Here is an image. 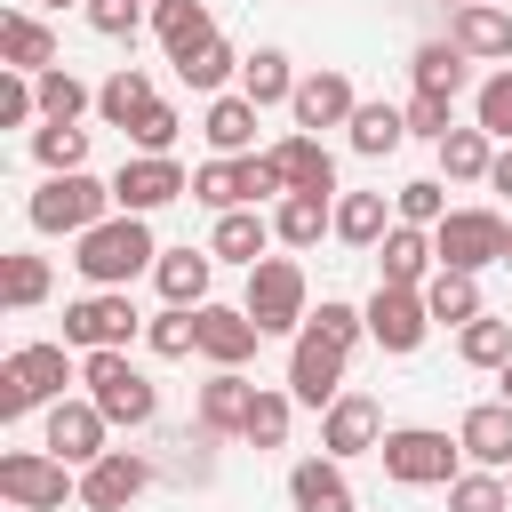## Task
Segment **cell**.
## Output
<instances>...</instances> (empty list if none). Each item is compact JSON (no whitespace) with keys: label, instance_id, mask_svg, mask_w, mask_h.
Masks as SVG:
<instances>
[{"label":"cell","instance_id":"cell-1","mask_svg":"<svg viewBox=\"0 0 512 512\" xmlns=\"http://www.w3.org/2000/svg\"><path fill=\"white\" fill-rule=\"evenodd\" d=\"M368 336V312H352V304H320L304 328H296V344H288V392L304 400V408H328L336 392H344V360H352V344Z\"/></svg>","mask_w":512,"mask_h":512},{"label":"cell","instance_id":"cell-2","mask_svg":"<svg viewBox=\"0 0 512 512\" xmlns=\"http://www.w3.org/2000/svg\"><path fill=\"white\" fill-rule=\"evenodd\" d=\"M160 264V248H152V224L144 216H128V208H112L104 224H88L80 240H72V272L88 280V288H128L136 272H152Z\"/></svg>","mask_w":512,"mask_h":512},{"label":"cell","instance_id":"cell-3","mask_svg":"<svg viewBox=\"0 0 512 512\" xmlns=\"http://www.w3.org/2000/svg\"><path fill=\"white\" fill-rule=\"evenodd\" d=\"M80 384H88V400L112 416V424H152L160 416V392H152V376L128 360V344H112V352H80Z\"/></svg>","mask_w":512,"mask_h":512},{"label":"cell","instance_id":"cell-4","mask_svg":"<svg viewBox=\"0 0 512 512\" xmlns=\"http://www.w3.org/2000/svg\"><path fill=\"white\" fill-rule=\"evenodd\" d=\"M120 200H112V184H96L88 168H64V176H48L32 200H24V216H32V232H64V240H80L88 224H104Z\"/></svg>","mask_w":512,"mask_h":512},{"label":"cell","instance_id":"cell-5","mask_svg":"<svg viewBox=\"0 0 512 512\" xmlns=\"http://www.w3.org/2000/svg\"><path fill=\"white\" fill-rule=\"evenodd\" d=\"M64 384H72V352H64V344H16V352L0 360V416L16 424V416H32V408H56Z\"/></svg>","mask_w":512,"mask_h":512},{"label":"cell","instance_id":"cell-6","mask_svg":"<svg viewBox=\"0 0 512 512\" xmlns=\"http://www.w3.org/2000/svg\"><path fill=\"white\" fill-rule=\"evenodd\" d=\"M248 320L264 328V336H296L304 320H312V296H304V264L296 256H264V264H248Z\"/></svg>","mask_w":512,"mask_h":512},{"label":"cell","instance_id":"cell-7","mask_svg":"<svg viewBox=\"0 0 512 512\" xmlns=\"http://www.w3.org/2000/svg\"><path fill=\"white\" fill-rule=\"evenodd\" d=\"M376 456H384V480H400V488H448L464 440H448V432H432V424H400V432L376 440Z\"/></svg>","mask_w":512,"mask_h":512},{"label":"cell","instance_id":"cell-8","mask_svg":"<svg viewBox=\"0 0 512 512\" xmlns=\"http://www.w3.org/2000/svg\"><path fill=\"white\" fill-rule=\"evenodd\" d=\"M0 496L16 512H64V496H80V480L56 448H8L0 456Z\"/></svg>","mask_w":512,"mask_h":512},{"label":"cell","instance_id":"cell-9","mask_svg":"<svg viewBox=\"0 0 512 512\" xmlns=\"http://www.w3.org/2000/svg\"><path fill=\"white\" fill-rule=\"evenodd\" d=\"M504 216L496 208H448L440 224H432V256L448 264V272H488V264H504Z\"/></svg>","mask_w":512,"mask_h":512},{"label":"cell","instance_id":"cell-10","mask_svg":"<svg viewBox=\"0 0 512 512\" xmlns=\"http://www.w3.org/2000/svg\"><path fill=\"white\" fill-rule=\"evenodd\" d=\"M136 328H144V320H136L128 288H88V296L64 304V344H72V352H112V344H128Z\"/></svg>","mask_w":512,"mask_h":512},{"label":"cell","instance_id":"cell-11","mask_svg":"<svg viewBox=\"0 0 512 512\" xmlns=\"http://www.w3.org/2000/svg\"><path fill=\"white\" fill-rule=\"evenodd\" d=\"M184 192H192V176L176 168V152H128L120 176H112V200H120L128 216H152V208H168V200H184Z\"/></svg>","mask_w":512,"mask_h":512},{"label":"cell","instance_id":"cell-12","mask_svg":"<svg viewBox=\"0 0 512 512\" xmlns=\"http://www.w3.org/2000/svg\"><path fill=\"white\" fill-rule=\"evenodd\" d=\"M144 488H152V456H136V448H104L96 464H80V504L88 512H128Z\"/></svg>","mask_w":512,"mask_h":512},{"label":"cell","instance_id":"cell-13","mask_svg":"<svg viewBox=\"0 0 512 512\" xmlns=\"http://www.w3.org/2000/svg\"><path fill=\"white\" fill-rule=\"evenodd\" d=\"M368 336H376L384 352H416V344L432 336V304H424V288H392V280H376V296H368Z\"/></svg>","mask_w":512,"mask_h":512},{"label":"cell","instance_id":"cell-14","mask_svg":"<svg viewBox=\"0 0 512 512\" xmlns=\"http://www.w3.org/2000/svg\"><path fill=\"white\" fill-rule=\"evenodd\" d=\"M376 440H384V408H376L368 392H336V400L320 408V448H328L336 464L376 456Z\"/></svg>","mask_w":512,"mask_h":512},{"label":"cell","instance_id":"cell-15","mask_svg":"<svg viewBox=\"0 0 512 512\" xmlns=\"http://www.w3.org/2000/svg\"><path fill=\"white\" fill-rule=\"evenodd\" d=\"M104 432H112V416H104L96 400H56L40 448H56L64 464H96V456H104Z\"/></svg>","mask_w":512,"mask_h":512},{"label":"cell","instance_id":"cell-16","mask_svg":"<svg viewBox=\"0 0 512 512\" xmlns=\"http://www.w3.org/2000/svg\"><path fill=\"white\" fill-rule=\"evenodd\" d=\"M288 112H296V128H304V136H320V128H344V120L360 112V96H352V80L328 64V72H304V80H296Z\"/></svg>","mask_w":512,"mask_h":512},{"label":"cell","instance_id":"cell-17","mask_svg":"<svg viewBox=\"0 0 512 512\" xmlns=\"http://www.w3.org/2000/svg\"><path fill=\"white\" fill-rule=\"evenodd\" d=\"M264 344V328L248 320V304H200V360L216 368H248Z\"/></svg>","mask_w":512,"mask_h":512},{"label":"cell","instance_id":"cell-18","mask_svg":"<svg viewBox=\"0 0 512 512\" xmlns=\"http://www.w3.org/2000/svg\"><path fill=\"white\" fill-rule=\"evenodd\" d=\"M248 408H256V384H248L240 368H216V376L200 384V400H192V424H200L208 440H240Z\"/></svg>","mask_w":512,"mask_h":512},{"label":"cell","instance_id":"cell-19","mask_svg":"<svg viewBox=\"0 0 512 512\" xmlns=\"http://www.w3.org/2000/svg\"><path fill=\"white\" fill-rule=\"evenodd\" d=\"M448 40H456L464 56H480V64H512V8H496V0H464V8L448 16Z\"/></svg>","mask_w":512,"mask_h":512},{"label":"cell","instance_id":"cell-20","mask_svg":"<svg viewBox=\"0 0 512 512\" xmlns=\"http://www.w3.org/2000/svg\"><path fill=\"white\" fill-rule=\"evenodd\" d=\"M456 440H464V456H472V464L512 472V400H480V408H464Z\"/></svg>","mask_w":512,"mask_h":512},{"label":"cell","instance_id":"cell-21","mask_svg":"<svg viewBox=\"0 0 512 512\" xmlns=\"http://www.w3.org/2000/svg\"><path fill=\"white\" fill-rule=\"evenodd\" d=\"M376 264H384V280H392V288H424V280L440 272V256H432V232H424V224H392V232L376 240Z\"/></svg>","mask_w":512,"mask_h":512},{"label":"cell","instance_id":"cell-22","mask_svg":"<svg viewBox=\"0 0 512 512\" xmlns=\"http://www.w3.org/2000/svg\"><path fill=\"white\" fill-rule=\"evenodd\" d=\"M320 232H336V200H328V192H280L272 240H280V248H320Z\"/></svg>","mask_w":512,"mask_h":512},{"label":"cell","instance_id":"cell-23","mask_svg":"<svg viewBox=\"0 0 512 512\" xmlns=\"http://www.w3.org/2000/svg\"><path fill=\"white\" fill-rule=\"evenodd\" d=\"M152 280H160V296L168 304H208V280H216V248H160V264H152Z\"/></svg>","mask_w":512,"mask_h":512},{"label":"cell","instance_id":"cell-24","mask_svg":"<svg viewBox=\"0 0 512 512\" xmlns=\"http://www.w3.org/2000/svg\"><path fill=\"white\" fill-rule=\"evenodd\" d=\"M192 200H208L216 216H224V208H256V176H248V152H240V160H232V152L200 160V168H192Z\"/></svg>","mask_w":512,"mask_h":512},{"label":"cell","instance_id":"cell-25","mask_svg":"<svg viewBox=\"0 0 512 512\" xmlns=\"http://www.w3.org/2000/svg\"><path fill=\"white\" fill-rule=\"evenodd\" d=\"M288 496H296V512H352V480L336 456H304L288 472Z\"/></svg>","mask_w":512,"mask_h":512},{"label":"cell","instance_id":"cell-26","mask_svg":"<svg viewBox=\"0 0 512 512\" xmlns=\"http://www.w3.org/2000/svg\"><path fill=\"white\" fill-rule=\"evenodd\" d=\"M0 64H8V72H48V64H56V32H48L40 16L8 8V16H0Z\"/></svg>","mask_w":512,"mask_h":512},{"label":"cell","instance_id":"cell-27","mask_svg":"<svg viewBox=\"0 0 512 512\" xmlns=\"http://www.w3.org/2000/svg\"><path fill=\"white\" fill-rule=\"evenodd\" d=\"M272 160H280V176H288V192H336V160H328V144L320 136H280L272 144Z\"/></svg>","mask_w":512,"mask_h":512},{"label":"cell","instance_id":"cell-28","mask_svg":"<svg viewBox=\"0 0 512 512\" xmlns=\"http://www.w3.org/2000/svg\"><path fill=\"white\" fill-rule=\"evenodd\" d=\"M152 32H160V48H168V64H176V56H192L200 40H216V16H208V0H152Z\"/></svg>","mask_w":512,"mask_h":512},{"label":"cell","instance_id":"cell-29","mask_svg":"<svg viewBox=\"0 0 512 512\" xmlns=\"http://www.w3.org/2000/svg\"><path fill=\"white\" fill-rule=\"evenodd\" d=\"M256 112H264V104H248L240 88H232V96H208V112H200V136H208L216 152H232V160H240V152L256 144Z\"/></svg>","mask_w":512,"mask_h":512},{"label":"cell","instance_id":"cell-30","mask_svg":"<svg viewBox=\"0 0 512 512\" xmlns=\"http://www.w3.org/2000/svg\"><path fill=\"white\" fill-rule=\"evenodd\" d=\"M488 168H496V136H488L480 120L440 136V176H448V184H488Z\"/></svg>","mask_w":512,"mask_h":512},{"label":"cell","instance_id":"cell-31","mask_svg":"<svg viewBox=\"0 0 512 512\" xmlns=\"http://www.w3.org/2000/svg\"><path fill=\"white\" fill-rule=\"evenodd\" d=\"M424 304H432V328H464V320H480L488 304H480V272H432L424 280Z\"/></svg>","mask_w":512,"mask_h":512},{"label":"cell","instance_id":"cell-32","mask_svg":"<svg viewBox=\"0 0 512 512\" xmlns=\"http://www.w3.org/2000/svg\"><path fill=\"white\" fill-rule=\"evenodd\" d=\"M344 136H352L360 160H384V152L408 144V112H400V104H360V112L344 120Z\"/></svg>","mask_w":512,"mask_h":512},{"label":"cell","instance_id":"cell-33","mask_svg":"<svg viewBox=\"0 0 512 512\" xmlns=\"http://www.w3.org/2000/svg\"><path fill=\"white\" fill-rule=\"evenodd\" d=\"M264 240H272V216H256V208H224L208 232V248L224 264H264Z\"/></svg>","mask_w":512,"mask_h":512},{"label":"cell","instance_id":"cell-34","mask_svg":"<svg viewBox=\"0 0 512 512\" xmlns=\"http://www.w3.org/2000/svg\"><path fill=\"white\" fill-rule=\"evenodd\" d=\"M392 224H400V216L384 208V192H344V200H336V240H344V248H376Z\"/></svg>","mask_w":512,"mask_h":512},{"label":"cell","instance_id":"cell-35","mask_svg":"<svg viewBox=\"0 0 512 512\" xmlns=\"http://www.w3.org/2000/svg\"><path fill=\"white\" fill-rule=\"evenodd\" d=\"M408 72H416V88H432V96H464V80H472V56H464L456 40H424Z\"/></svg>","mask_w":512,"mask_h":512},{"label":"cell","instance_id":"cell-36","mask_svg":"<svg viewBox=\"0 0 512 512\" xmlns=\"http://www.w3.org/2000/svg\"><path fill=\"white\" fill-rule=\"evenodd\" d=\"M240 72V56H232V40L216 32V40H200L192 56H176V80L184 88H200V96H224V80Z\"/></svg>","mask_w":512,"mask_h":512},{"label":"cell","instance_id":"cell-37","mask_svg":"<svg viewBox=\"0 0 512 512\" xmlns=\"http://www.w3.org/2000/svg\"><path fill=\"white\" fill-rule=\"evenodd\" d=\"M240 96H248V104H288V96H296V72H288V56H280V48H256V56H240Z\"/></svg>","mask_w":512,"mask_h":512},{"label":"cell","instance_id":"cell-38","mask_svg":"<svg viewBox=\"0 0 512 512\" xmlns=\"http://www.w3.org/2000/svg\"><path fill=\"white\" fill-rule=\"evenodd\" d=\"M152 96H160V88H152V72H144V64H120V72H112V80L96 88V112H104L112 128H128V120H136V112H144Z\"/></svg>","mask_w":512,"mask_h":512},{"label":"cell","instance_id":"cell-39","mask_svg":"<svg viewBox=\"0 0 512 512\" xmlns=\"http://www.w3.org/2000/svg\"><path fill=\"white\" fill-rule=\"evenodd\" d=\"M32 160H40L48 176L88 168V128H80V120H40V128H32Z\"/></svg>","mask_w":512,"mask_h":512},{"label":"cell","instance_id":"cell-40","mask_svg":"<svg viewBox=\"0 0 512 512\" xmlns=\"http://www.w3.org/2000/svg\"><path fill=\"white\" fill-rule=\"evenodd\" d=\"M32 88H40V120H80V112L96 104V88H88L80 72H64V64L32 72Z\"/></svg>","mask_w":512,"mask_h":512},{"label":"cell","instance_id":"cell-41","mask_svg":"<svg viewBox=\"0 0 512 512\" xmlns=\"http://www.w3.org/2000/svg\"><path fill=\"white\" fill-rule=\"evenodd\" d=\"M456 352H464V368H504L512 360V320H496V312L464 320L456 328Z\"/></svg>","mask_w":512,"mask_h":512},{"label":"cell","instance_id":"cell-42","mask_svg":"<svg viewBox=\"0 0 512 512\" xmlns=\"http://www.w3.org/2000/svg\"><path fill=\"white\" fill-rule=\"evenodd\" d=\"M144 344H152L160 360H184V352H200V312H192V304H168V312H152V320H144Z\"/></svg>","mask_w":512,"mask_h":512},{"label":"cell","instance_id":"cell-43","mask_svg":"<svg viewBox=\"0 0 512 512\" xmlns=\"http://www.w3.org/2000/svg\"><path fill=\"white\" fill-rule=\"evenodd\" d=\"M48 288H56V280H48V256H24V248H16V256L0 264V296H8V312H32Z\"/></svg>","mask_w":512,"mask_h":512},{"label":"cell","instance_id":"cell-44","mask_svg":"<svg viewBox=\"0 0 512 512\" xmlns=\"http://www.w3.org/2000/svg\"><path fill=\"white\" fill-rule=\"evenodd\" d=\"M448 512H512V488H504V472H456L448 480Z\"/></svg>","mask_w":512,"mask_h":512},{"label":"cell","instance_id":"cell-45","mask_svg":"<svg viewBox=\"0 0 512 512\" xmlns=\"http://www.w3.org/2000/svg\"><path fill=\"white\" fill-rule=\"evenodd\" d=\"M120 136H128L136 152H176V136H184V120H176V104H168V96H152V104H144V112H136V120L120 128Z\"/></svg>","mask_w":512,"mask_h":512},{"label":"cell","instance_id":"cell-46","mask_svg":"<svg viewBox=\"0 0 512 512\" xmlns=\"http://www.w3.org/2000/svg\"><path fill=\"white\" fill-rule=\"evenodd\" d=\"M288 408H296V392H264V384H256V408H248L240 440H248V448H280V440H288Z\"/></svg>","mask_w":512,"mask_h":512},{"label":"cell","instance_id":"cell-47","mask_svg":"<svg viewBox=\"0 0 512 512\" xmlns=\"http://www.w3.org/2000/svg\"><path fill=\"white\" fill-rule=\"evenodd\" d=\"M392 216L432 232V224L448 216V184H440V176H416V184H400V192H392Z\"/></svg>","mask_w":512,"mask_h":512},{"label":"cell","instance_id":"cell-48","mask_svg":"<svg viewBox=\"0 0 512 512\" xmlns=\"http://www.w3.org/2000/svg\"><path fill=\"white\" fill-rule=\"evenodd\" d=\"M472 120H480L496 144H512V64L480 80V96H472Z\"/></svg>","mask_w":512,"mask_h":512},{"label":"cell","instance_id":"cell-49","mask_svg":"<svg viewBox=\"0 0 512 512\" xmlns=\"http://www.w3.org/2000/svg\"><path fill=\"white\" fill-rule=\"evenodd\" d=\"M40 112V88H32V72H8L0 64V128H24Z\"/></svg>","mask_w":512,"mask_h":512},{"label":"cell","instance_id":"cell-50","mask_svg":"<svg viewBox=\"0 0 512 512\" xmlns=\"http://www.w3.org/2000/svg\"><path fill=\"white\" fill-rule=\"evenodd\" d=\"M448 104H456V96H432V88H416V96L400 104V112H408V136H432V144H440V136L456 128V120H448Z\"/></svg>","mask_w":512,"mask_h":512},{"label":"cell","instance_id":"cell-51","mask_svg":"<svg viewBox=\"0 0 512 512\" xmlns=\"http://www.w3.org/2000/svg\"><path fill=\"white\" fill-rule=\"evenodd\" d=\"M88 24L104 40H136L144 32V0H88Z\"/></svg>","mask_w":512,"mask_h":512},{"label":"cell","instance_id":"cell-52","mask_svg":"<svg viewBox=\"0 0 512 512\" xmlns=\"http://www.w3.org/2000/svg\"><path fill=\"white\" fill-rule=\"evenodd\" d=\"M488 184H496V192H512V144L496 152V168H488Z\"/></svg>","mask_w":512,"mask_h":512},{"label":"cell","instance_id":"cell-53","mask_svg":"<svg viewBox=\"0 0 512 512\" xmlns=\"http://www.w3.org/2000/svg\"><path fill=\"white\" fill-rule=\"evenodd\" d=\"M496 400H512V360H504V368H496Z\"/></svg>","mask_w":512,"mask_h":512},{"label":"cell","instance_id":"cell-54","mask_svg":"<svg viewBox=\"0 0 512 512\" xmlns=\"http://www.w3.org/2000/svg\"><path fill=\"white\" fill-rule=\"evenodd\" d=\"M40 8H88V0H40Z\"/></svg>","mask_w":512,"mask_h":512},{"label":"cell","instance_id":"cell-55","mask_svg":"<svg viewBox=\"0 0 512 512\" xmlns=\"http://www.w3.org/2000/svg\"><path fill=\"white\" fill-rule=\"evenodd\" d=\"M504 264H512V232H504Z\"/></svg>","mask_w":512,"mask_h":512},{"label":"cell","instance_id":"cell-56","mask_svg":"<svg viewBox=\"0 0 512 512\" xmlns=\"http://www.w3.org/2000/svg\"><path fill=\"white\" fill-rule=\"evenodd\" d=\"M504 488H512V472H504Z\"/></svg>","mask_w":512,"mask_h":512},{"label":"cell","instance_id":"cell-57","mask_svg":"<svg viewBox=\"0 0 512 512\" xmlns=\"http://www.w3.org/2000/svg\"><path fill=\"white\" fill-rule=\"evenodd\" d=\"M456 8H464V0H456Z\"/></svg>","mask_w":512,"mask_h":512}]
</instances>
